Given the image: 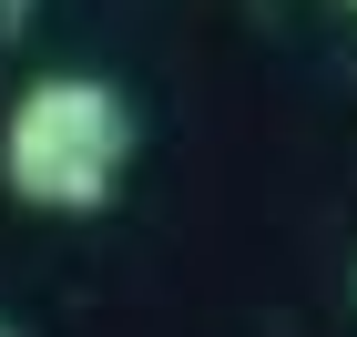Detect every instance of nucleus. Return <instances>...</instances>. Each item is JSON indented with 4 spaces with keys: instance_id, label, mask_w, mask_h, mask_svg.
Returning a JSON list of instances; mask_svg holds the SVG:
<instances>
[{
    "instance_id": "nucleus-1",
    "label": "nucleus",
    "mask_w": 357,
    "mask_h": 337,
    "mask_svg": "<svg viewBox=\"0 0 357 337\" xmlns=\"http://www.w3.org/2000/svg\"><path fill=\"white\" fill-rule=\"evenodd\" d=\"M133 143H143V123L123 103V82L41 72L0 123V184L31 215H102L123 195V174H133Z\"/></svg>"
},
{
    "instance_id": "nucleus-2",
    "label": "nucleus",
    "mask_w": 357,
    "mask_h": 337,
    "mask_svg": "<svg viewBox=\"0 0 357 337\" xmlns=\"http://www.w3.org/2000/svg\"><path fill=\"white\" fill-rule=\"evenodd\" d=\"M31 10H41V0H0V41H10V31H31Z\"/></svg>"
},
{
    "instance_id": "nucleus-3",
    "label": "nucleus",
    "mask_w": 357,
    "mask_h": 337,
    "mask_svg": "<svg viewBox=\"0 0 357 337\" xmlns=\"http://www.w3.org/2000/svg\"><path fill=\"white\" fill-rule=\"evenodd\" d=\"M0 337H21V327H10V317H0Z\"/></svg>"
},
{
    "instance_id": "nucleus-4",
    "label": "nucleus",
    "mask_w": 357,
    "mask_h": 337,
    "mask_svg": "<svg viewBox=\"0 0 357 337\" xmlns=\"http://www.w3.org/2000/svg\"><path fill=\"white\" fill-rule=\"evenodd\" d=\"M347 297H357V276H347Z\"/></svg>"
},
{
    "instance_id": "nucleus-5",
    "label": "nucleus",
    "mask_w": 357,
    "mask_h": 337,
    "mask_svg": "<svg viewBox=\"0 0 357 337\" xmlns=\"http://www.w3.org/2000/svg\"><path fill=\"white\" fill-rule=\"evenodd\" d=\"M347 10H357V0H347Z\"/></svg>"
}]
</instances>
